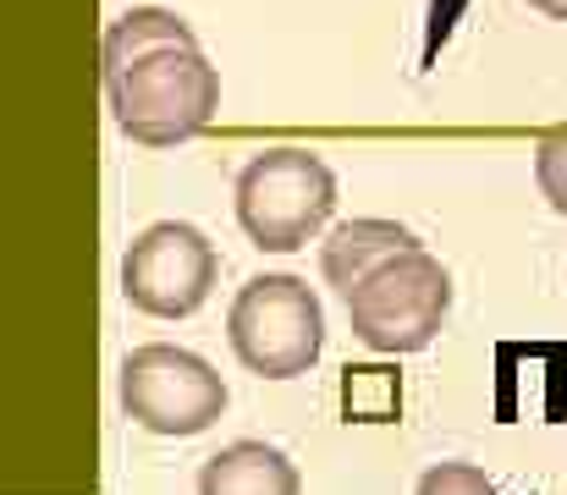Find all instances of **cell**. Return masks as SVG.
<instances>
[{
  "mask_svg": "<svg viewBox=\"0 0 567 495\" xmlns=\"http://www.w3.org/2000/svg\"><path fill=\"white\" fill-rule=\"evenodd\" d=\"M105 100L111 122L144 144L172 149L209 127L220 72L204 61L198 33L166 6H133L105 28Z\"/></svg>",
  "mask_w": 567,
  "mask_h": 495,
  "instance_id": "obj_1",
  "label": "cell"
},
{
  "mask_svg": "<svg viewBox=\"0 0 567 495\" xmlns=\"http://www.w3.org/2000/svg\"><path fill=\"white\" fill-rule=\"evenodd\" d=\"M348 320H353V336L370 347V352H424L435 341V330L452 309V276L446 265L413 237L408 248L385 254L380 265H370L348 292Z\"/></svg>",
  "mask_w": 567,
  "mask_h": 495,
  "instance_id": "obj_2",
  "label": "cell"
},
{
  "mask_svg": "<svg viewBox=\"0 0 567 495\" xmlns=\"http://www.w3.org/2000/svg\"><path fill=\"white\" fill-rule=\"evenodd\" d=\"M337 209V176L309 149H265L237 176V220L265 254L303 248Z\"/></svg>",
  "mask_w": 567,
  "mask_h": 495,
  "instance_id": "obj_3",
  "label": "cell"
},
{
  "mask_svg": "<svg viewBox=\"0 0 567 495\" xmlns=\"http://www.w3.org/2000/svg\"><path fill=\"white\" fill-rule=\"evenodd\" d=\"M231 352L265 380L309 374L326 347V309L298 276H254L226 314Z\"/></svg>",
  "mask_w": 567,
  "mask_h": 495,
  "instance_id": "obj_4",
  "label": "cell"
},
{
  "mask_svg": "<svg viewBox=\"0 0 567 495\" xmlns=\"http://www.w3.org/2000/svg\"><path fill=\"white\" fill-rule=\"evenodd\" d=\"M122 408L150 435L188 441L226 413V385L198 352L172 347V341H150L122 358Z\"/></svg>",
  "mask_w": 567,
  "mask_h": 495,
  "instance_id": "obj_5",
  "label": "cell"
},
{
  "mask_svg": "<svg viewBox=\"0 0 567 495\" xmlns=\"http://www.w3.org/2000/svg\"><path fill=\"white\" fill-rule=\"evenodd\" d=\"M215 276H220V259H215V243L183 226V220H161L150 226L127 259H122V292L138 314H155V320H188L204 309V298L215 292Z\"/></svg>",
  "mask_w": 567,
  "mask_h": 495,
  "instance_id": "obj_6",
  "label": "cell"
},
{
  "mask_svg": "<svg viewBox=\"0 0 567 495\" xmlns=\"http://www.w3.org/2000/svg\"><path fill=\"white\" fill-rule=\"evenodd\" d=\"M298 468L265 441H231L198 468V495H298Z\"/></svg>",
  "mask_w": 567,
  "mask_h": 495,
  "instance_id": "obj_7",
  "label": "cell"
},
{
  "mask_svg": "<svg viewBox=\"0 0 567 495\" xmlns=\"http://www.w3.org/2000/svg\"><path fill=\"white\" fill-rule=\"evenodd\" d=\"M408 243H413V231L396 226V220H348V226L331 231V243H326V254H320V270H326V281H331L337 292H348L370 265H380L385 254H396V248H408Z\"/></svg>",
  "mask_w": 567,
  "mask_h": 495,
  "instance_id": "obj_8",
  "label": "cell"
},
{
  "mask_svg": "<svg viewBox=\"0 0 567 495\" xmlns=\"http://www.w3.org/2000/svg\"><path fill=\"white\" fill-rule=\"evenodd\" d=\"M402 413V374L385 363L342 369V419L348 424H391Z\"/></svg>",
  "mask_w": 567,
  "mask_h": 495,
  "instance_id": "obj_9",
  "label": "cell"
},
{
  "mask_svg": "<svg viewBox=\"0 0 567 495\" xmlns=\"http://www.w3.org/2000/svg\"><path fill=\"white\" fill-rule=\"evenodd\" d=\"M535 182H540V193L551 198V209L567 215V127L546 133V138L535 144Z\"/></svg>",
  "mask_w": 567,
  "mask_h": 495,
  "instance_id": "obj_10",
  "label": "cell"
},
{
  "mask_svg": "<svg viewBox=\"0 0 567 495\" xmlns=\"http://www.w3.org/2000/svg\"><path fill=\"white\" fill-rule=\"evenodd\" d=\"M413 495H496V485L474 463H435V468H424Z\"/></svg>",
  "mask_w": 567,
  "mask_h": 495,
  "instance_id": "obj_11",
  "label": "cell"
},
{
  "mask_svg": "<svg viewBox=\"0 0 567 495\" xmlns=\"http://www.w3.org/2000/svg\"><path fill=\"white\" fill-rule=\"evenodd\" d=\"M535 11H546V17H557V22H567V0H529Z\"/></svg>",
  "mask_w": 567,
  "mask_h": 495,
  "instance_id": "obj_12",
  "label": "cell"
}]
</instances>
